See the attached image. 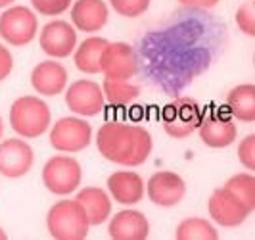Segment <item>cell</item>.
Listing matches in <instances>:
<instances>
[{
  "mask_svg": "<svg viewBox=\"0 0 255 240\" xmlns=\"http://www.w3.org/2000/svg\"><path fill=\"white\" fill-rule=\"evenodd\" d=\"M238 160L248 171H255V135H248L240 140Z\"/></svg>",
  "mask_w": 255,
  "mask_h": 240,
  "instance_id": "83f0119b",
  "label": "cell"
},
{
  "mask_svg": "<svg viewBox=\"0 0 255 240\" xmlns=\"http://www.w3.org/2000/svg\"><path fill=\"white\" fill-rule=\"evenodd\" d=\"M177 2L184 8H198V10H209L219 4V0H177Z\"/></svg>",
  "mask_w": 255,
  "mask_h": 240,
  "instance_id": "f546056e",
  "label": "cell"
},
{
  "mask_svg": "<svg viewBox=\"0 0 255 240\" xmlns=\"http://www.w3.org/2000/svg\"><path fill=\"white\" fill-rule=\"evenodd\" d=\"M38 44L40 50L50 56L52 60L69 58L77 48V29L69 21L52 19L40 29Z\"/></svg>",
  "mask_w": 255,
  "mask_h": 240,
  "instance_id": "9c48e42d",
  "label": "cell"
},
{
  "mask_svg": "<svg viewBox=\"0 0 255 240\" xmlns=\"http://www.w3.org/2000/svg\"><path fill=\"white\" fill-rule=\"evenodd\" d=\"M35 164V152L27 139H6L0 142V175L6 179H21Z\"/></svg>",
  "mask_w": 255,
  "mask_h": 240,
  "instance_id": "8fae6325",
  "label": "cell"
},
{
  "mask_svg": "<svg viewBox=\"0 0 255 240\" xmlns=\"http://www.w3.org/2000/svg\"><path fill=\"white\" fill-rule=\"evenodd\" d=\"M152 0H110V6L123 17H138L148 12Z\"/></svg>",
  "mask_w": 255,
  "mask_h": 240,
  "instance_id": "484cf974",
  "label": "cell"
},
{
  "mask_svg": "<svg viewBox=\"0 0 255 240\" xmlns=\"http://www.w3.org/2000/svg\"><path fill=\"white\" fill-rule=\"evenodd\" d=\"M207 212H209V217L213 219V223L225 229L240 227L252 215V210L225 187L213 190V194L207 200Z\"/></svg>",
  "mask_w": 255,
  "mask_h": 240,
  "instance_id": "30bf717a",
  "label": "cell"
},
{
  "mask_svg": "<svg viewBox=\"0 0 255 240\" xmlns=\"http://www.w3.org/2000/svg\"><path fill=\"white\" fill-rule=\"evenodd\" d=\"M225 189H229L234 196H238L252 212L255 210V177L252 171L236 173L225 183Z\"/></svg>",
  "mask_w": 255,
  "mask_h": 240,
  "instance_id": "cb8c5ba5",
  "label": "cell"
},
{
  "mask_svg": "<svg viewBox=\"0 0 255 240\" xmlns=\"http://www.w3.org/2000/svg\"><path fill=\"white\" fill-rule=\"evenodd\" d=\"M65 92V106L71 114L79 117H94L104 110L106 98H104L102 87L96 81L90 79H79L75 83L67 85Z\"/></svg>",
  "mask_w": 255,
  "mask_h": 240,
  "instance_id": "ba28073f",
  "label": "cell"
},
{
  "mask_svg": "<svg viewBox=\"0 0 255 240\" xmlns=\"http://www.w3.org/2000/svg\"><path fill=\"white\" fill-rule=\"evenodd\" d=\"M110 19V8L104 0H75L71 4V25L83 33H98Z\"/></svg>",
  "mask_w": 255,
  "mask_h": 240,
  "instance_id": "e0dca14e",
  "label": "cell"
},
{
  "mask_svg": "<svg viewBox=\"0 0 255 240\" xmlns=\"http://www.w3.org/2000/svg\"><path fill=\"white\" fill-rule=\"evenodd\" d=\"M73 0H31V6L35 13L40 15H48V17H56L62 15L71 8Z\"/></svg>",
  "mask_w": 255,
  "mask_h": 240,
  "instance_id": "4316f807",
  "label": "cell"
},
{
  "mask_svg": "<svg viewBox=\"0 0 255 240\" xmlns=\"http://www.w3.org/2000/svg\"><path fill=\"white\" fill-rule=\"evenodd\" d=\"M96 148L104 160L123 167H138L153 150L148 129L123 121H108L96 133Z\"/></svg>",
  "mask_w": 255,
  "mask_h": 240,
  "instance_id": "6da1fadb",
  "label": "cell"
},
{
  "mask_svg": "<svg viewBox=\"0 0 255 240\" xmlns=\"http://www.w3.org/2000/svg\"><path fill=\"white\" fill-rule=\"evenodd\" d=\"M202 117H204V110L198 102L192 98H177L163 108L161 125L169 137L186 139L194 131H198Z\"/></svg>",
  "mask_w": 255,
  "mask_h": 240,
  "instance_id": "52a82bcc",
  "label": "cell"
},
{
  "mask_svg": "<svg viewBox=\"0 0 255 240\" xmlns=\"http://www.w3.org/2000/svg\"><path fill=\"white\" fill-rule=\"evenodd\" d=\"M15 0H0V10H4V8H8V6H12Z\"/></svg>",
  "mask_w": 255,
  "mask_h": 240,
  "instance_id": "4dcf8cb0",
  "label": "cell"
},
{
  "mask_svg": "<svg viewBox=\"0 0 255 240\" xmlns=\"http://www.w3.org/2000/svg\"><path fill=\"white\" fill-rule=\"evenodd\" d=\"M50 144L62 154H77L89 148L92 142V125L85 117L69 115L58 119L48 129Z\"/></svg>",
  "mask_w": 255,
  "mask_h": 240,
  "instance_id": "8992f818",
  "label": "cell"
},
{
  "mask_svg": "<svg viewBox=\"0 0 255 240\" xmlns=\"http://www.w3.org/2000/svg\"><path fill=\"white\" fill-rule=\"evenodd\" d=\"M146 194L159 208H175L186 196V183L175 171H157L148 179Z\"/></svg>",
  "mask_w": 255,
  "mask_h": 240,
  "instance_id": "4fadbf2b",
  "label": "cell"
},
{
  "mask_svg": "<svg viewBox=\"0 0 255 240\" xmlns=\"http://www.w3.org/2000/svg\"><path fill=\"white\" fill-rule=\"evenodd\" d=\"M108 42L110 40L102 37H89L81 44H77L75 52H73V62H75L77 69L87 75L100 73V58H102V52Z\"/></svg>",
  "mask_w": 255,
  "mask_h": 240,
  "instance_id": "44dd1931",
  "label": "cell"
},
{
  "mask_svg": "<svg viewBox=\"0 0 255 240\" xmlns=\"http://www.w3.org/2000/svg\"><path fill=\"white\" fill-rule=\"evenodd\" d=\"M67 69L58 60H44L31 71V87L38 96H58L67 89Z\"/></svg>",
  "mask_w": 255,
  "mask_h": 240,
  "instance_id": "9a60e30c",
  "label": "cell"
},
{
  "mask_svg": "<svg viewBox=\"0 0 255 240\" xmlns=\"http://www.w3.org/2000/svg\"><path fill=\"white\" fill-rule=\"evenodd\" d=\"M2 135H4V121H2V117H0V140H2Z\"/></svg>",
  "mask_w": 255,
  "mask_h": 240,
  "instance_id": "d6a6232c",
  "label": "cell"
},
{
  "mask_svg": "<svg viewBox=\"0 0 255 240\" xmlns=\"http://www.w3.org/2000/svg\"><path fill=\"white\" fill-rule=\"evenodd\" d=\"M227 110L232 119L242 123L255 121V87L252 83L238 85L227 94Z\"/></svg>",
  "mask_w": 255,
  "mask_h": 240,
  "instance_id": "ffe728a7",
  "label": "cell"
},
{
  "mask_svg": "<svg viewBox=\"0 0 255 240\" xmlns=\"http://www.w3.org/2000/svg\"><path fill=\"white\" fill-rule=\"evenodd\" d=\"M236 27L242 31L246 37H255V4L254 0L244 2L242 6L236 10Z\"/></svg>",
  "mask_w": 255,
  "mask_h": 240,
  "instance_id": "d4e9b609",
  "label": "cell"
},
{
  "mask_svg": "<svg viewBox=\"0 0 255 240\" xmlns=\"http://www.w3.org/2000/svg\"><path fill=\"white\" fill-rule=\"evenodd\" d=\"M83 181V167L71 154L52 156L42 167V183L56 196H69L79 190Z\"/></svg>",
  "mask_w": 255,
  "mask_h": 240,
  "instance_id": "277c9868",
  "label": "cell"
},
{
  "mask_svg": "<svg viewBox=\"0 0 255 240\" xmlns=\"http://www.w3.org/2000/svg\"><path fill=\"white\" fill-rule=\"evenodd\" d=\"M108 233L114 240H144L150 235V221L138 210H121L110 219Z\"/></svg>",
  "mask_w": 255,
  "mask_h": 240,
  "instance_id": "ac0fdd59",
  "label": "cell"
},
{
  "mask_svg": "<svg viewBox=\"0 0 255 240\" xmlns=\"http://www.w3.org/2000/svg\"><path fill=\"white\" fill-rule=\"evenodd\" d=\"M138 71V58L128 42H108L100 58V73L110 79H132Z\"/></svg>",
  "mask_w": 255,
  "mask_h": 240,
  "instance_id": "7c38bea8",
  "label": "cell"
},
{
  "mask_svg": "<svg viewBox=\"0 0 255 240\" xmlns=\"http://www.w3.org/2000/svg\"><path fill=\"white\" fill-rule=\"evenodd\" d=\"M13 69V56L12 52L8 50L6 44L0 42V81H4L6 77L12 73Z\"/></svg>",
  "mask_w": 255,
  "mask_h": 240,
  "instance_id": "f1b7e54d",
  "label": "cell"
},
{
  "mask_svg": "<svg viewBox=\"0 0 255 240\" xmlns=\"http://www.w3.org/2000/svg\"><path fill=\"white\" fill-rule=\"evenodd\" d=\"M8 239V235H6V231H4V229L0 227V240H6Z\"/></svg>",
  "mask_w": 255,
  "mask_h": 240,
  "instance_id": "1f68e13d",
  "label": "cell"
},
{
  "mask_svg": "<svg viewBox=\"0 0 255 240\" xmlns=\"http://www.w3.org/2000/svg\"><path fill=\"white\" fill-rule=\"evenodd\" d=\"M198 135L205 146L219 150V148H229L230 144H234V140L238 137V129L230 115H225L221 112H209L202 117Z\"/></svg>",
  "mask_w": 255,
  "mask_h": 240,
  "instance_id": "5bb4252c",
  "label": "cell"
},
{
  "mask_svg": "<svg viewBox=\"0 0 255 240\" xmlns=\"http://www.w3.org/2000/svg\"><path fill=\"white\" fill-rule=\"evenodd\" d=\"M46 227L56 240H83L89 235L90 223L81 204L64 198L48 210Z\"/></svg>",
  "mask_w": 255,
  "mask_h": 240,
  "instance_id": "3957f363",
  "label": "cell"
},
{
  "mask_svg": "<svg viewBox=\"0 0 255 240\" xmlns=\"http://www.w3.org/2000/svg\"><path fill=\"white\" fill-rule=\"evenodd\" d=\"M177 240H217L219 233L204 217H186L175 231Z\"/></svg>",
  "mask_w": 255,
  "mask_h": 240,
  "instance_id": "603a6c76",
  "label": "cell"
},
{
  "mask_svg": "<svg viewBox=\"0 0 255 240\" xmlns=\"http://www.w3.org/2000/svg\"><path fill=\"white\" fill-rule=\"evenodd\" d=\"M52 112L40 96H19L10 108V127L21 139H38L48 133Z\"/></svg>",
  "mask_w": 255,
  "mask_h": 240,
  "instance_id": "7a4b0ae2",
  "label": "cell"
},
{
  "mask_svg": "<svg viewBox=\"0 0 255 240\" xmlns=\"http://www.w3.org/2000/svg\"><path fill=\"white\" fill-rule=\"evenodd\" d=\"M100 87H102L106 102L112 104V106H128L140 94V87L132 85L130 79H110V77H106Z\"/></svg>",
  "mask_w": 255,
  "mask_h": 240,
  "instance_id": "7402d4cb",
  "label": "cell"
},
{
  "mask_svg": "<svg viewBox=\"0 0 255 240\" xmlns=\"http://www.w3.org/2000/svg\"><path fill=\"white\" fill-rule=\"evenodd\" d=\"M38 35V17L27 6H8L0 13V38L10 46H25Z\"/></svg>",
  "mask_w": 255,
  "mask_h": 240,
  "instance_id": "5b68a950",
  "label": "cell"
},
{
  "mask_svg": "<svg viewBox=\"0 0 255 240\" xmlns=\"http://www.w3.org/2000/svg\"><path fill=\"white\" fill-rule=\"evenodd\" d=\"M108 194L121 206H134L146 196V183L136 171L121 169L108 177Z\"/></svg>",
  "mask_w": 255,
  "mask_h": 240,
  "instance_id": "2e32d148",
  "label": "cell"
},
{
  "mask_svg": "<svg viewBox=\"0 0 255 240\" xmlns=\"http://www.w3.org/2000/svg\"><path fill=\"white\" fill-rule=\"evenodd\" d=\"M75 200L81 204L85 214L89 217L90 227L102 225L112 215V196L100 187H87L77 192Z\"/></svg>",
  "mask_w": 255,
  "mask_h": 240,
  "instance_id": "d6986e66",
  "label": "cell"
}]
</instances>
